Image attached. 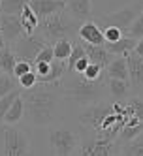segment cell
Masks as SVG:
<instances>
[{
    "label": "cell",
    "instance_id": "1",
    "mask_svg": "<svg viewBox=\"0 0 143 156\" xmlns=\"http://www.w3.org/2000/svg\"><path fill=\"white\" fill-rule=\"evenodd\" d=\"M25 104L23 119H27L32 126H49L57 117L59 98H60V83H38L36 87L27 88L21 94Z\"/></svg>",
    "mask_w": 143,
    "mask_h": 156
},
{
    "label": "cell",
    "instance_id": "2",
    "mask_svg": "<svg viewBox=\"0 0 143 156\" xmlns=\"http://www.w3.org/2000/svg\"><path fill=\"white\" fill-rule=\"evenodd\" d=\"M105 88H107V79L104 81V75L96 81H89L81 73H77L73 77H68L64 83L60 81L62 96L73 104H79V105H91L94 102L104 100Z\"/></svg>",
    "mask_w": 143,
    "mask_h": 156
},
{
    "label": "cell",
    "instance_id": "3",
    "mask_svg": "<svg viewBox=\"0 0 143 156\" xmlns=\"http://www.w3.org/2000/svg\"><path fill=\"white\" fill-rule=\"evenodd\" d=\"M38 30H40V36L47 43L59 41L62 38H72L75 34V19L70 13H66V8H64L62 12L41 17L38 23Z\"/></svg>",
    "mask_w": 143,
    "mask_h": 156
},
{
    "label": "cell",
    "instance_id": "4",
    "mask_svg": "<svg viewBox=\"0 0 143 156\" xmlns=\"http://www.w3.org/2000/svg\"><path fill=\"white\" fill-rule=\"evenodd\" d=\"M141 9H143V0H136V2H132V4H128L124 8H120V9H117V12H113V13L96 17L94 23L100 28L115 27L119 30H123V34H124L132 21H134L138 15H141Z\"/></svg>",
    "mask_w": 143,
    "mask_h": 156
},
{
    "label": "cell",
    "instance_id": "5",
    "mask_svg": "<svg viewBox=\"0 0 143 156\" xmlns=\"http://www.w3.org/2000/svg\"><path fill=\"white\" fill-rule=\"evenodd\" d=\"M30 141L23 130L6 124L2 130V156H28Z\"/></svg>",
    "mask_w": 143,
    "mask_h": 156
},
{
    "label": "cell",
    "instance_id": "6",
    "mask_svg": "<svg viewBox=\"0 0 143 156\" xmlns=\"http://www.w3.org/2000/svg\"><path fill=\"white\" fill-rule=\"evenodd\" d=\"M79 136L66 126H57L49 132V145L53 147L55 156H72L79 149Z\"/></svg>",
    "mask_w": 143,
    "mask_h": 156
},
{
    "label": "cell",
    "instance_id": "7",
    "mask_svg": "<svg viewBox=\"0 0 143 156\" xmlns=\"http://www.w3.org/2000/svg\"><path fill=\"white\" fill-rule=\"evenodd\" d=\"M47 45V41L43 40L41 36H36V34H32V36H19L15 41H13V45H12V51L15 53V57L17 60H27V62H34L36 58V55Z\"/></svg>",
    "mask_w": 143,
    "mask_h": 156
},
{
    "label": "cell",
    "instance_id": "8",
    "mask_svg": "<svg viewBox=\"0 0 143 156\" xmlns=\"http://www.w3.org/2000/svg\"><path fill=\"white\" fill-rule=\"evenodd\" d=\"M111 111H113V102H105V100L94 102L91 105H85V109L79 113V124H83L85 128H91V130L98 132L104 117L109 115Z\"/></svg>",
    "mask_w": 143,
    "mask_h": 156
},
{
    "label": "cell",
    "instance_id": "9",
    "mask_svg": "<svg viewBox=\"0 0 143 156\" xmlns=\"http://www.w3.org/2000/svg\"><path fill=\"white\" fill-rule=\"evenodd\" d=\"M115 141L105 137H87L79 143V156H113Z\"/></svg>",
    "mask_w": 143,
    "mask_h": 156
},
{
    "label": "cell",
    "instance_id": "10",
    "mask_svg": "<svg viewBox=\"0 0 143 156\" xmlns=\"http://www.w3.org/2000/svg\"><path fill=\"white\" fill-rule=\"evenodd\" d=\"M0 30H2V36L8 41H15L19 36L25 34L23 25H21L19 15H9V13H0Z\"/></svg>",
    "mask_w": 143,
    "mask_h": 156
},
{
    "label": "cell",
    "instance_id": "11",
    "mask_svg": "<svg viewBox=\"0 0 143 156\" xmlns=\"http://www.w3.org/2000/svg\"><path fill=\"white\" fill-rule=\"evenodd\" d=\"M126 66H128V81L134 90L143 88V57L136 55L134 51L126 55Z\"/></svg>",
    "mask_w": 143,
    "mask_h": 156
},
{
    "label": "cell",
    "instance_id": "12",
    "mask_svg": "<svg viewBox=\"0 0 143 156\" xmlns=\"http://www.w3.org/2000/svg\"><path fill=\"white\" fill-rule=\"evenodd\" d=\"M28 6L41 19V17L53 15L57 12H62L66 8V0H28Z\"/></svg>",
    "mask_w": 143,
    "mask_h": 156
},
{
    "label": "cell",
    "instance_id": "13",
    "mask_svg": "<svg viewBox=\"0 0 143 156\" xmlns=\"http://www.w3.org/2000/svg\"><path fill=\"white\" fill-rule=\"evenodd\" d=\"M77 36H79L85 43H92V45H104V43H105L102 28L98 27L94 21H91V19L85 21V23L79 27Z\"/></svg>",
    "mask_w": 143,
    "mask_h": 156
},
{
    "label": "cell",
    "instance_id": "14",
    "mask_svg": "<svg viewBox=\"0 0 143 156\" xmlns=\"http://www.w3.org/2000/svg\"><path fill=\"white\" fill-rule=\"evenodd\" d=\"M83 49H85L87 58L91 62H94V64H98V66H102L104 70L107 68V64L113 60V55L105 49V45H92V43H85L83 41Z\"/></svg>",
    "mask_w": 143,
    "mask_h": 156
},
{
    "label": "cell",
    "instance_id": "15",
    "mask_svg": "<svg viewBox=\"0 0 143 156\" xmlns=\"http://www.w3.org/2000/svg\"><path fill=\"white\" fill-rule=\"evenodd\" d=\"M66 8L75 21H89L92 15V0H68Z\"/></svg>",
    "mask_w": 143,
    "mask_h": 156
},
{
    "label": "cell",
    "instance_id": "16",
    "mask_svg": "<svg viewBox=\"0 0 143 156\" xmlns=\"http://www.w3.org/2000/svg\"><path fill=\"white\" fill-rule=\"evenodd\" d=\"M136 41H138V40H134V38H130V36L123 34L117 41H105L104 45H105V49L111 53L113 57H126L128 53L134 51Z\"/></svg>",
    "mask_w": 143,
    "mask_h": 156
},
{
    "label": "cell",
    "instance_id": "17",
    "mask_svg": "<svg viewBox=\"0 0 143 156\" xmlns=\"http://www.w3.org/2000/svg\"><path fill=\"white\" fill-rule=\"evenodd\" d=\"M19 19H21V25H23V30H25V34H27V36L36 34V30H38V23H40V17H38L34 12H32V8L28 6V2L25 4V8H23V9H21Z\"/></svg>",
    "mask_w": 143,
    "mask_h": 156
},
{
    "label": "cell",
    "instance_id": "18",
    "mask_svg": "<svg viewBox=\"0 0 143 156\" xmlns=\"http://www.w3.org/2000/svg\"><path fill=\"white\" fill-rule=\"evenodd\" d=\"M105 75L113 77V79H123L128 81V66H126V57H117L107 64Z\"/></svg>",
    "mask_w": 143,
    "mask_h": 156
},
{
    "label": "cell",
    "instance_id": "19",
    "mask_svg": "<svg viewBox=\"0 0 143 156\" xmlns=\"http://www.w3.org/2000/svg\"><path fill=\"white\" fill-rule=\"evenodd\" d=\"M107 92L115 98V102L124 100L130 94V83L128 81H123V79H113V77H107Z\"/></svg>",
    "mask_w": 143,
    "mask_h": 156
},
{
    "label": "cell",
    "instance_id": "20",
    "mask_svg": "<svg viewBox=\"0 0 143 156\" xmlns=\"http://www.w3.org/2000/svg\"><path fill=\"white\" fill-rule=\"evenodd\" d=\"M23 113H25V104H23V98L17 96L13 100V104L9 105V109L6 111V115H4V120L6 124H17V122L23 119Z\"/></svg>",
    "mask_w": 143,
    "mask_h": 156
},
{
    "label": "cell",
    "instance_id": "21",
    "mask_svg": "<svg viewBox=\"0 0 143 156\" xmlns=\"http://www.w3.org/2000/svg\"><path fill=\"white\" fill-rule=\"evenodd\" d=\"M15 62H17V57H15V53L12 51V47L6 45V47L0 49V72L13 75Z\"/></svg>",
    "mask_w": 143,
    "mask_h": 156
},
{
    "label": "cell",
    "instance_id": "22",
    "mask_svg": "<svg viewBox=\"0 0 143 156\" xmlns=\"http://www.w3.org/2000/svg\"><path fill=\"white\" fill-rule=\"evenodd\" d=\"M72 45H73V41L70 38H62L59 41H55V45H53V57L55 60H68L70 57V53H72Z\"/></svg>",
    "mask_w": 143,
    "mask_h": 156
},
{
    "label": "cell",
    "instance_id": "23",
    "mask_svg": "<svg viewBox=\"0 0 143 156\" xmlns=\"http://www.w3.org/2000/svg\"><path fill=\"white\" fill-rule=\"evenodd\" d=\"M123 156H143V132L139 136H136L134 139L126 141L124 149H123Z\"/></svg>",
    "mask_w": 143,
    "mask_h": 156
},
{
    "label": "cell",
    "instance_id": "24",
    "mask_svg": "<svg viewBox=\"0 0 143 156\" xmlns=\"http://www.w3.org/2000/svg\"><path fill=\"white\" fill-rule=\"evenodd\" d=\"M27 2H28V0H2V2H0V13L19 15Z\"/></svg>",
    "mask_w": 143,
    "mask_h": 156
},
{
    "label": "cell",
    "instance_id": "25",
    "mask_svg": "<svg viewBox=\"0 0 143 156\" xmlns=\"http://www.w3.org/2000/svg\"><path fill=\"white\" fill-rule=\"evenodd\" d=\"M17 79L13 75H9V73H0V98H4L6 94H9L12 90H15L17 87Z\"/></svg>",
    "mask_w": 143,
    "mask_h": 156
},
{
    "label": "cell",
    "instance_id": "26",
    "mask_svg": "<svg viewBox=\"0 0 143 156\" xmlns=\"http://www.w3.org/2000/svg\"><path fill=\"white\" fill-rule=\"evenodd\" d=\"M143 132V122H139V124H134V126H124L123 130L119 132V141H123V143H126V141H130V139H134L136 136H139V133Z\"/></svg>",
    "mask_w": 143,
    "mask_h": 156
},
{
    "label": "cell",
    "instance_id": "27",
    "mask_svg": "<svg viewBox=\"0 0 143 156\" xmlns=\"http://www.w3.org/2000/svg\"><path fill=\"white\" fill-rule=\"evenodd\" d=\"M124 34L130 36V38H134V40H141L143 38V17L141 15H138L134 21H132Z\"/></svg>",
    "mask_w": 143,
    "mask_h": 156
},
{
    "label": "cell",
    "instance_id": "28",
    "mask_svg": "<svg viewBox=\"0 0 143 156\" xmlns=\"http://www.w3.org/2000/svg\"><path fill=\"white\" fill-rule=\"evenodd\" d=\"M17 96H21V90H19V88H15V90H12L9 94H6L4 98H0V122L4 120L6 111L9 109V105L13 104V100H15Z\"/></svg>",
    "mask_w": 143,
    "mask_h": 156
},
{
    "label": "cell",
    "instance_id": "29",
    "mask_svg": "<svg viewBox=\"0 0 143 156\" xmlns=\"http://www.w3.org/2000/svg\"><path fill=\"white\" fill-rule=\"evenodd\" d=\"M83 57H87V55H85V49H83V43H73V45H72V53H70L68 60H66V66H68V70L72 72L73 64L77 62L79 58H83Z\"/></svg>",
    "mask_w": 143,
    "mask_h": 156
},
{
    "label": "cell",
    "instance_id": "30",
    "mask_svg": "<svg viewBox=\"0 0 143 156\" xmlns=\"http://www.w3.org/2000/svg\"><path fill=\"white\" fill-rule=\"evenodd\" d=\"M126 105H128V109H130V113L134 115L138 120L143 122V100L138 98V96H134V98H130L128 102H126Z\"/></svg>",
    "mask_w": 143,
    "mask_h": 156
},
{
    "label": "cell",
    "instance_id": "31",
    "mask_svg": "<svg viewBox=\"0 0 143 156\" xmlns=\"http://www.w3.org/2000/svg\"><path fill=\"white\" fill-rule=\"evenodd\" d=\"M85 79H89V81H96V79H100V77L104 75V68L102 66H98L94 62H89V66L85 68V72L81 73Z\"/></svg>",
    "mask_w": 143,
    "mask_h": 156
},
{
    "label": "cell",
    "instance_id": "32",
    "mask_svg": "<svg viewBox=\"0 0 143 156\" xmlns=\"http://www.w3.org/2000/svg\"><path fill=\"white\" fill-rule=\"evenodd\" d=\"M17 83H19V87L23 88V90H27V88H32V87L38 85V75H36L34 70H30L25 75H21L19 79H17Z\"/></svg>",
    "mask_w": 143,
    "mask_h": 156
},
{
    "label": "cell",
    "instance_id": "33",
    "mask_svg": "<svg viewBox=\"0 0 143 156\" xmlns=\"http://www.w3.org/2000/svg\"><path fill=\"white\" fill-rule=\"evenodd\" d=\"M53 60H55V57H53V47L47 43V45L36 55V58H34V62H32V64H36V62H53Z\"/></svg>",
    "mask_w": 143,
    "mask_h": 156
},
{
    "label": "cell",
    "instance_id": "34",
    "mask_svg": "<svg viewBox=\"0 0 143 156\" xmlns=\"http://www.w3.org/2000/svg\"><path fill=\"white\" fill-rule=\"evenodd\" d=\"M30 70H32V64L30 62H27V60H17L15 62V68H13V77H15V79H19L21 75H25Z\"/></svg>",
    "mask_w": 143,
    "mask_h": 156
},
{
    "label": "cell",
    "instance_id": "35",
    "mask_svg": "<svg viewBox=\"0 0 143 156\" xmlns=\"http://www.w3.org/2000/svg\"><path fill=\"white\" fill-rule=\"evenodd\" d=\"M104 32V40L105 41H117L120 36H123V30H119L115 27H107V28H102Z\"/></svg>",
    "mask_w": 143,
    "mask_h": 156
},
{
    "label": "cell",
    "instance_id": "36",
    "mask_svg": "<svg viewBox=\"0 0 143 156\" xmlns=\"http://www.w3.org/2000/svg\"><path fill=\"white\" fill-rule=\"evenodd\" d=\"M89 58H87V57H83V58H79L77 62H75L73 64V68H72V72H75V73H83L85 72V68H87V66H89Z\"/></svg>",
    "mask_w": 143,
    "mask_h": 156
},
{
    "label": "cell",
    "instance_id": "37",
    "mask_svg": "<svg viewBox=\"0 0 143 156\" xmlns=\"http://www.w3.org/2000/svg\"><path fill=\"white\" fill-rule=\"evenodd\" d=\"M134 53L139 55V57H143V38L136 41V47H134Z\"/></svg>",
    "mask_w": 143,
    "mask_h": 156
},
{
    "label": "cell",
    "instance_id": "38",
    "mask_svg": "<svg viewBox=\"0 0 143 156\" xmlns=\"http://www.w3.org/2000/svg\"><path fill=\"white\" fill-rule=\"evenodd\" d=\"M2 47H6V40L2 36V30H0V49H2Z\"/></svg>",
    "mask_w": 143,
    "mask_h": 156
},
{
    "label": "cell",
    "instance_id": "39",
    "mask_svg": "<svg viewBox=\"0 0 143 156\" xmlns=\"http://www.w3.org/2000/svg\"><path fill=\"white\" fill-rule=\"evenodd\" d=\"M141 17H143V9H141Z\"/></svg>",
    "mask_w": 143,
    "mask_h": 156
},
{
    "label": "cell",
    "instance_id": "40",
    "mask_svg": "<svg viewBox=\"0 0 143 156\" xmlns=\"http://www.w3.org/2000/svg\"><path fill=\"white\" fill-rule=\"evenodd\" d=\"M0 2H2V0H0Z\"/></svg>",
    "mask_w": 143,
    "mask_h": 156
}]
</instances>
